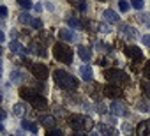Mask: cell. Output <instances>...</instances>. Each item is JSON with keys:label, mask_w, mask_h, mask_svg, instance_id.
Segmentation results:
<instances>
[{"label": "cell", "mask_w": 150, "mask_h": 136, "mask_svg": "<svg viewBox=\"0 0 150 136\" xmlns=\"http://www.w3.org/2000/svg\"><path fill=\"white\" fill-rule=\"evenodd\" d=\"M99 132H101L103 136H117L115 127H111V125H108V124H101V125H99Z\"/></svg>", "instance_id": "14"}, {"label": "cell", "mask_w": 150, "mask_h": 136, "mask_svg": "<svg viewBox=\"0 0 150 136\" xmlns=\"http://www.w3.org/2000/svg\"><path fill=\"white\" fill-rule=\"evenodd\" d=\"M78 9L80 11H87V4H78Z\"/></svg>", "instance_id": "36"}, {"label": "cell", "mask_w": 150, "mask_h": 136, "mask_svg": "<svg viewBox=\"0 0 150 136\" xmlns=\"http://www.w3.org/2000/svg\"><path fill=\"white\" fill-rule=\"evenodd\" d=\"M124 53H125V55H127L129 58H132L134 62H136V60H141V58H143V53H141V50H139L138 46H132V44H131V46H125Z\"/></svg>", "instance_id": "8"}, {"label": "cell", "mask_w": 150, "mask_h": 136, "mask_svg": "<svg viewBox=\"0 0 150 136\" xmlns=\"http://www.w3.org/2000/svg\"><path fill=\"white\" fill-rule=\"evenodd\" d=\"M21 125H23V129H27V131H30V132H37V127H35V124L34 122H28V120H23L21 122Z\"/></svg>", "instance_id": "21"}, {"label": "cell", "mask_w": 150, "mask_h": 136, "mask_svg": "<svg viewBox=\"0 0 150 136\" xmlns=\"http://www.w3.org/2000/svg\"><path fill=\"white\" fill-rule=\"evenodd\" d=\"M46 136H64V132H62L60 129H57V127H53V129H50V131L46 132Z\"/></svg>", "instance_id": "24"}, {"label": "cell", "mask_w": 150, "mask_h": 136, "mask_svg": "<svg viewBox=\"0 0 150 136\" xmlns=\"http://www.w3.org/2000/svg\"><path fill=\"white\" fill-rule=\"evenodd\" d=\"M148 27H150V25H148Z\"/></svg>", "instance_id": "39"}, {"label": "cell", "mask_w": 150, "mask_h": 136, "mask_svg": "<svg viewBox=\"0 0 150 136\" xmlns=\"http://www.w3.org/2000/svg\"><path fill=\"white\" fill-rule=\"evenodd\" d=\"M141 89H143V94L146 99H150V81H143L141 83Z\"/></svg>", "instance_id": "23"}, {"label": "cell", "mask_w": 150, "mask_h": 136, "mask_svg": "<svg viewBox=\"0 0 150 136\" xmlns=\"http://www.w3.org/2000/svg\"><path fill=\"white\" fill-rule=\"evenodd\" d=\"M11 80H13V81H21V80H23V76H21L18 71H14V73L11 74Z\"/></svg>", "instance_id": "32"}, {"label": "cell", "mask_w": 150, "mask_h": 136, "mask_svg": "<svg viewBox=\"0 0 150 136\" xmlns=\"http://www.w3.org/2000/svg\"><path fill=\"white\" fill-rule=\"evenodd\" d=\"M69 124H71V127L76 132H85V131L92 129L94 120L90 117H87V115H74V117H71Z\"/></svg>", "instance_id": "4"}, {"label": "cell", "mask_w": 150, "mask_h": 136, "mask_svg": "<svg viewBox=\"0 0 150 136\" xmlns=\"http://www.w3.org/2000/svg\"><path fill=\"white\" fill-rule=\"evenodd\" d=\"M143 74H145V78H148V80H150V62H146V64H145V67H143Z\"/></svg>", "instance_id": "29"}, {"label": "cell", "mask_w": 150, "mask_h": 136, "mask_svg": "<svg viewBox=\"0 0 150 136\" xmlns=\"http://www.w3.org/2000/svg\"><path fill=\"white\" fill-rule=\"evenodd\" d=\"M53 80H55L57 87L62 89V90H74V89H78V80L74 78L72 74H69L67 71L57 69L53 73Z\"/></svg>", "instance_id": "1"}, {"label": "cell", "mask_w": 150, "mask_h": 136, "mask_svg": "<svg viewBox=\"0 0 150 136\" xmlns=\"http://www.w3.org/2000/svg\"><path fill=\"white\" fill-rule=\"evenodd\" d=\"M122 131H124V134L129 136V134H132V125H131V124H124V125H122Z\"/></svg>", "instance_id": "27"}, {"label": "cell", "mask_w": 150, "mask_h": 136, "mask_svg": "<svg viewBox=\"0 0 150 136\" xmlns=\"http://www.w3.org/2000/svg\"><path fill=\"white\" fill-rule=\"evenodd\" d=\"M122 34H124V35H127L129 39H136V37H138V32H136L132 27H129V25L122 27Z\"/></svg>", "instance_id": "18"}, {"label": "cell", "mask_w": 150, "mask_h": 136, "mask_svg": "<svg viewBox=\"0 0 150 136\" xmlns=\"http://www.w3.org/2000/svg\"><path fill=\"white\" fill-rule=\"evenodd\" d=\"M58 35H60V39L64 42H74V41H76V34H74L72 28H62L58 32Z\"/></svg>", "instance_id": "10"}, {"label": "cell", "mask_w": 150, "mask_h": 136, "mask_svg": "<svg viewBox=\"0 0 150 136\" xmlns=\"http://www.w3.org/2000/svg\"><path fill=\"white\" fill-rule=\"evenodd\" d=\"M67 25H69L71 28H81V27H83V23H81L78 18H67Z\"/></svg>", "instance_id": "20"}, {"label": "cell", "mask_w": 150, "mask_h": 136, "mask_svg": "<svg viewBox=\"0 0 150 136\" xmlns=\"http://www.w3.org/2000/svg\"><path fill=\"white\" fill-rule=\"evenodd\" d=\"M20 96L23 97V99H27L34 108H37V110H44L46 108V99L39 94V92H35V90H32V89H21L20 90Z\"/></svg>", "instance_id": "3"}, {"label": "cell", "mask_w": 150, "mask_h": 136, "mask_svg": "<svg viewBox=\"0 0 150 136\" xmlns=\"http://www.w3.org/2000/svg\"><path fill=\"white\" fill-rule=\"evenodd\" d=\"M20 21H21V23H25V25H30V27H32L34 18H32V16H28V13H23V14H20Z\"/></svg>", "instance_id": "22"}, {"label": "cell", "mask_w": 150, "mask_h": 136, "mask_svg": "<svg viewBox=\"0 0 150 136\" xmlns=\"http://www.w3.org/2000/svg\"><path fill=\"white\" fill-rule=\"evenodd\" d=\"M6 16H7V7L0 6V18H6Z\"/></svg>", "instance_id": "34"}, {"label": "cell", "mask_w": 150, "mask_h": 136, "mask_svg": "<svg viewBox=\"0 0 150 136\" xmlns=\"http://www.w3.org/2000/svg\"><path fill=\"white\" fill-rule=\"evenodd\" d=\"M104 94H106L108 97H117V99H120V97L124 96V90H122L120 87H115V85H106V87H104Z\"/></svg>", "instance_id": "9"}, {"label": "cell", "mask_w": 150, "mask_h": 136, "mask_svg": "<svg viewBox=\"0 0 150 136\" xmlns=\"http://www.w3.org/2000/svg\"><path fill=\"white\" fill-rule=\"evenodd\" d=\"M11 51H14V53H20V55H27L28 53V50H25L18 41H14L13 39V42H11Z\"/></svg>", "instance_id": "17"}, {"label": "cell", "mask_w": 150, "mask_h": 136, "mask_svg": "<svg viewBox=\"0 0 150 136\" xmlns=\"http://www.w3.org/2000/svg\"><path fill=\"white\" fill-rule=\"evenodd\" d=\"M72 136H87V134H85V132H74Z\"/></svg>", "instance_id": "38"}, {"label": "cell", "mask_w": 150, "mask_h": 136, "mask_svg": "<svg viewBox=\"0 0 150 136\" xmlns=\"http://www.w3.org/2000/svg\"><path fill=\"white\" fill-rule=\"evenodd\" d=\"M110 111L115 113L117 117H127V115H129L127 104H125L124 101H120V99H117V101H113V103L110 104Z\"/></svg>", "instance_id": "6"}, {"label": "cell", "mask_w": 150, "mask_h": 136, "mask_svg": "<svg viewBox=\"0 0 150 136\" xmlns=\"http://www.w3.org/2000/svg\"><path fill=\"white\" fill-rule=\"evenodd\" d=\"M23 9H32V2H30V0H20V2H18Z\"/></svg>", "instance_id": "25"}, {"label": "cell", "mask_w": 150, "mask_h": 136, "mask_svg": "<svg viewBox=\"0 0 150 136\" xmlns=\"http://www.w3.org/2000/svg\"><path fill=\"white\" fill-rule=\"evenodd\" d=\"M97 30H101V32H104V34H108L111 28H110V25H106V23H99L97 25Z\"/></svg>", "instance_id": "26"}, {"label": "cell", "mask_w": 150, "mask_h": 136, "mask_svg": "<svg viewBox=\"0 0 150 136\" xmlns=\"http://www.w3.org/2000/svg\"><path fill=\"white\" fill-rule=\"evenodd\" d=\"M6 41V34L4 32H0V42H4Z\"/></svg>", "instance_id": "37"}, {"label": "cell", "mask_w": 150, "mask_h": 136, "mask_svg": "<svg viewBox=\"0 0 150 136\" xmlns=\"http://www.w3.org/2000/svg\"><path fill=\"white\" fill-rule=\"evenodd\" d=\"M136 106H138L139 110H143V111H148V110H150V106H148V103H145V101H139V103H138Z\"/></svg>", "instance_id": "28"}, {"label": "cell", "mask_w": 150, "mask_h": 136, "mask_svg": "<svg viewBox=\"0 0 150 136\" xmlns=\"http://www.w3.org/2000/svg\"><path fill=\"white\" fill-rule=\"evenodd\" d=\"M41 124H42L44 127H48V129H53L55 124H57V118H55L53 115H42V117H41Z\"/></svg>", "instance_id": "13"}, {"label": "cell", "mask_w": 150, "mask_h": 136, "mask_svg": "<svg viewBox=\"0 0 150 136\" xmlns=\"http://www.w3.org/2000/svg\"><path fill=\"white\" fill-rule=\"evenodd\" d=\"M78 55H80V58H81L83 62H88V60L92 58V51H90V48H87V46H78Z\"/></svg>", "instance_id": "12"}, {"label": "cell", "mask_w": 150, "mask_h": 136, "mask_svg": "<svg viewBox=\"0 0 150 136\" xmlns=\"http://www.w3.org/2000/svg\"><path fill=\"white\" fill-rule=\"evenodd\" d=\"M104 76L110 81V85H115V87H124V85H127L131 81L129 74L125 71H122V69H108L104 73Z\"/></svg>", "instance_id": "2"}, {"label": "cell", "mask_w": 150, "mask_h": 136, "mask_svg": "<svg viewBox=\"0 0 150 136\" xmlns=\"http://www.w3.org/2000/svg\"><path fill=\"white\" fill-rule=\"evenodd\" d=\"M80 73H81V76H83L85 81H90V80L94 78V74H92V67H90V65H81Z\"/></svg>", "instance_id": "16"}, {"label": "cell", "mask_w": 150, "mask_h": 136, "mask_svg": "<svg viewBox=\"0 0 150 136\" xmlns=\"http://www.w3.org/2000/svg\"><path fill=\"white\" fill-rule=\"evenodd\" d=\"M104 20L110 21V23H118V21H120V16H118L113 9H108V11H104Z\"/></svg>", "instance_id": "15"}, {"label": "cell", "mask_w": 150, "mask_h": 136, "mask_svg": "<svg viewBox=\"0 0 150 136\" xmlns=\"http://www.w3.org/2000/svg\"><path fill=\"white\" fill-rule=\"evenodd\" d=\"M138 136H150V120H143L136 125Z\"/></svg>", "instance_id": "11"}, {"label": "cell", "mask_w": 150, "mask_h": 136, "mask_svg": "<svg viewBox=\"0 0 150 136\" xmlns=\"http://www.w3.org/2000/svg\"><path fill=\"white\" fill-rule=\"evenodd\" d=\"M132 7H134V9H143V0H134V2H132Z\"/></svg>", "instance_id": "33"}, {"label": "cell", "mask_w": 150, "mask_h": 136, "mask_svg": "<svg viewBox=\"0 0 150 136\" xmlns=\"http://www.w3.org/2000/svg\"><path fill=\"white\" fill-rule=\"evenodd\" d=\"M129 7H131V6H129L127 2H124V0H122V2H120V4H118V9H120L122 13H125V11H129Z\"/></svg>", "instance_id": "30"}, {"label": "cell", "mask_w": 150, "mask_h": 136, "mask_svg": "<svg viewBox=\"0 0 150 136\" xmlns=\"http://www.w3.org/2000/svg\"><path fill=\"white\" fill-rule=\"evenodd\" d=\"M13 111H14V115L21 117V115L27 111V106H25L23 103H18V104H14V106H13Z\"/></svg>", "instance_id": "19"}, {"label": "cell", "mask_w": 150, "mask_h": 136, "mask_svg": "<svg viewBox=\"0 0 150 136\" xmlns=\"http://www.w3.org/2000/svg\"><path fill=\"white\" fill-rule=\"evenodd\" d=\"M141 41L145 42V46H148V48H150V34H146V35H143V37H141Z\"/></svg>", "instance_id": "35"}, {"label": "cell", "mask_w": 150, "mask_h": 136, "mask_svg": "<svg viewBox=\"0 0 150 136\" xmlns=\"http://www.w3.org/2000/svg\"><path fill=\"white\" fill-rule=\"evenodd\" d=\"M32 27L39 30V28H42V21H41L39 18H34V21H32Z\"/></svg>", "instance_id": "31"}, {"label": "cell", "mask_w": 150, "mask_h": 136, "mask_svg": "<svg viewBox=\"0 0 150 136\" xmlns=\"http://www.w3.org/2000/svg\"><path fill=\"white\" fill-rule=\"evenodd\" d=\"M53 55L62 64H72V50L65 42H57L55 48H53Z\"/></svg>", "instance_id": "5"}, {"label": "cell", "mask_w": 150, "mask_h": 136, "mask_svg": "<svg viewBox=\"0 0 150 136\" xmlns=\"http://www.w3.org/2000/svg\"><path fill=\"white\" fill-rule=\"evenodd\" d=\"M30 71L37 80H46L48 78V67L42 64H32L30 65Z\"/></svg>", "instance_id": "7"}]
</instances>
